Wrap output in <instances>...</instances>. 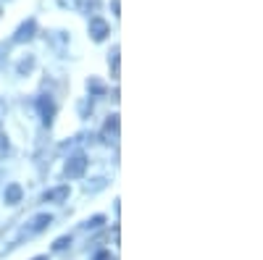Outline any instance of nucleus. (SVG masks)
Masks as SVG:
<instances>
[{
	"label": "nucleus",
	"instance_id": "nucleus-13",
	"mask_svg": "<svg viewBox=\"0 0 263 260\" xmlns=\"http://www.w3.org/2000/svg\"><path fill=\"white\" fill-rule=\"evenodd\" d=\"M8 139H6V132H3V126H0V155H8Z\"/></svg>",
	"mask_w": 263,
	"mask_h": 260
},
{
	"label": "nucleus",
	"instance_id": "nucleus-9",
	"mask_svg": "<svg viewBox=\"0 0 263 260\" xmlns=\"http://www.w3.org/2000/svg\"><path fill=\"white\" fill-rule=\"evenodd\" d=\"M21 194H24V189H21L18 184H8L3 197H6V203H8V205H18V203H21Z\"/></svg>",
	"mask_w": 263,
	"mask_h": 260
},
{
	"label": "nucleus",
	"instance_id": "nucleus-10",
	"mask_svg": "<svg viewBox=\"0 0 263 260\" xmlns=\"http://www.w3.org/2000/svg\"><path fill=\"white\" fill-rule=\"evenodd\" d=\"M87 90H90V95H103L105 92V84L95 76H90V82H87Z\"/></svg>",
	"mask_w": 263,
	"mask_h": 260
},
{
	"label": "nucleus",
	"instance_id": "nucleus-16",
	"mask_svg": "<svg viewBox=\"0 0 263 260\" xmlns=\"http://www.w3.org/2000/svg\"><path fill=\"white\" fill-rule=\"evenodd\" d=\"M103 187H105V179H95V184H87L84 189H87V192H98V189H103Z\"/></svg>",
	"mask_w": 263,
	"mask_h": 260
},
{
	"label": "nucleus",
	"instance_id": "nucleus-5",
	"mask_svg": "<svg viewBox=\"0 0 263 260\" xmlns=\"http://www.w3.org/2000/svg\"><path fill=\"white\" fill-rule=\"evenodd\" d=\"M37 108H40V116H42V121L50 124V121H53V116H55V103H53L48 95H42V97L37 100Z\"/></svg>",
	"mask_w": 263,
	"mask_h": 260
},
{
	"label": "nucleus",
	"instance_id": "nucleus-8",
	"mask_svg": "<svg viewBox=\"0 0 263 260\" xmlns=\"http://www.w3.org/2000/svg\"><path fill=\"white\" fill-rule=\"evenodd\" d=\"M66 197H69V187H58V189H48L45 194H42V200H45V203H63Z\"/></svg>",
	"mask_w": 263,
	"mask_h": 260
},
{
	"label": "nucleus",
	"instance_id": "nucleus-18",
	"mask_svg": "<svg viewBox=\"0 0 263 260\" xmlns=\"http://www.w3.org/2000/svg\"><path fill=\"white\" fill-rule=\"evenodd\" d=\"M61 6H77V0H58Z\"/></svg>",
	"mask_w": 263,
	"mask_h": 260
},
{
	"label": "nucleus",
	"instance_id": "nucleus-2",
	"mask_svg": "<svg viewBox=\"0 0 263 260\" xmlns=\"http://www.w3.org/2000/svg\"><path fill=\"white\" fill-rule=\"evenodd\" d=\"M84 171H87V158L79 153L66 163V179H79V176H84Z\"/></svg>",
	"mask_w": 263,
	"mask_h": 260
},
{
	"label": "nucleus",
	"instance_id": "nucleus-20",
	"mask_svg": "<svg viewBox=\"0 0 263 260\" xmlns=\"http://www.w3.org/2000/svg\"><path fill=\"white\" fill-rule=\"evenodd\" d=\"M3 50H6V48H3V45H0V53H3Z\"/></svg>",
	"mask_w": 263,
	"mask_h": 260
},
{
	"label": "nucleus",
	"instance_id": "nucleus-17",
	"mask_svg": "<svg viewBox=\"0 0 263 260\" xmlns=\"http://www.w3.org/2000/svg\"><path fill=\"white\" fill-rule=\"evenodd\" d=\"M95 260H114V257H111V252H98Z\"/></svg>",
	"mask_w": 263,
	"mask_h": 260
},
{
	"label": "nucleus",
	"instance_id": "nucleus-7",
	"mask_svg": "<svg viewBox=\"0 0 263 260\" xmlns=\"http://www.w3.org/2000/svg\"><path fill=\"white\" fill-rule=\"evenodd\" d=\"M103 139L105 142H116L119 139V116H111L103 126Z\"/></svg>",
	"mask_w": 263,
	"mask_h": 260
},
{
	"label": "nucleus",
	"instance_id": "nucleus-19",
	"mask_svg": "<svg viewBox=\"0 0 263 260\" xmlns=\"http://www.w3.org/2000/svg\"><path fill=\"white\" fill-rule=\"evenodd\" d=\"M34 260H48V257H45V255H40V257H34Z\"/></svg>",
	"mask_w": 263,
	"mask_h": 260
},
{
	"label": "nucleus",
	"instance_id": "nucleus-11",
	"mask_svg": "<svg viewBox=\"0 0 263 260\" xmlns=\"http://www.w3.org/2000/svg\"><path fill=\"white\" fill-rule=\"evenodd\" d=\"M32 69H34V58L29 55V58H24V61L18 63V69H16V71H18V76H24V74H29Z\"/></svg>",
	"mask_w": 263,
	"mask_h": 260
},
{
	"label": "nucleus",
	"instance_id": "nucleus-21",
	"mask_svg": "<svg viewBox=\"0 0 263 260\" xmlns=\"http://www.w3.org/2000/svg\"><path fill=\"white\" fill-rule=\"evenodd\" d=\"M0 13H3V8H0Z\"/></svg>",
	"mask_w": 263,
	"mask_h": 260
},
{
	"label": "nucleus",
	"instance_id": "nucleus-4",
	"mask_svg": "<svg viewBox=\"0 0 263 260\" xmlns=\"http://www.w3.org/2000/svg\"><path fill=\"white\" fill-rule=\"evenodd\" d=\"M34 32H37V21L34 18H29V21H24L18 29H16V34H13V42H27V39H32L34 37Z\"/></svg>",
	"mask_w": 263,
	"mask_h": 260
},
{
	"label": "nucleus",
	"instance_id": "nucleus-15",
	"mask_svg": "<svg viewBox=\"0 0 263 260\" xmlns=\"http://www.w3.org/2000/svg\"><path fill=\"white\" fill-rule=\"evenodd\" d=\"M111 63H114V79H119V48H114V55H111Z\"/></svg>",
	"mask_w": 263,
	"mask_h": 260
},
{
	"label": "nucleus",
	"instance_id": "nucleus-12",
	"mask_svg": "<svg viewBox=\"0 0 263 260\" xmlns=\"http://www.w3.org/2000/svg\"><path fill=\"white\" fill-rule=\"evenodd\" d=\"M69 245H71V236H58L55 245H53V250H55V252H61V250H66Z\"/></svg>",
	"mask_w": 263,
	"mask_h": 260
},
{
	"label": "nucleus",
	"instance_id": "nucleus-14",
	"mask_svg": "<svg viewBox=\"0 0 263 260\" xmlns=\"http://www.w3.org/2000/svg\"><path fill=\"white\" fill-rule=\"evenodd\" d=\"M103 221H105V218H103V215H92V218H90V221H87V224H84V229H98V226H100Z\"/></svg>",
	"mask_w": 263,
	"mask_h": 260
},
{
	"label": "nucleus",
	"instance_id": "nucleus-6",
	"mask_svg": "<svg viewBox=\"0 0 263 260\" xmlns=\"http://www.w3.org/2000/svg\"><path fill=\"white\" fill-rule=\"evenodd\" d=\"M105 34H108V24H105V21L103 18H90V37L95 39V42H103L105 39Z\"/></svg>",
	"mask_w": 263,
	"mask_h": 260
},
{
	"label": "nucleus",
	"instance_id": "nucleus-1",
	"mask_svg": "<svg viewBox=\"0 0 263 260\" xmlns=\"http://www.w3.org/2000/svg\"><path fill=\"white\" fill-rule=\"evenodd\" d=\"M50 224H53V215H50V213H40V215H34V218H32L24 229H21V231H24V236H32V234L45 231Z\"/></svg>",
	"mask_w": 263,
	"mask_h": 260
},
{
	"label": "nucleus",
	"instance_id": "nucleus-3",
	"mask_svg": "<svg viewBox=\"0 0 263 260\" xmlns=\"http://www.w3.org/2000/svg\"><path fill=\"white\" fill-rule=\"evenodd\" d=\"M21 239H24V231H21V229H11L8 234H3V236H0V255H6L13 245H18Z\"/></svg>",
	"mask_w": 263,
	"mask_h": 260
}]
</instances>
